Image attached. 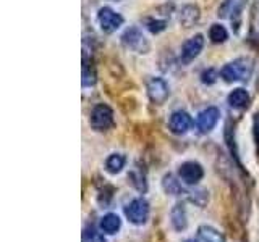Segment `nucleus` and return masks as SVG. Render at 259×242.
Masks as SVG:
<instances>
[{
	"label": "nucleus",
	"instance_id": "obj_1",
	"mask_svg": "<svg viewBox=\"0 0 259 242\" xmlns=\"http://www.w3.org/2000/svg\"><path fill=\"white\" fill-rule=\"evenodd\" d=\"M253 75V62L249 58H237L230 63H227L221 70V78L225 83H237L241 81L245 83Z\"/></svg>",
	"mask_w": 259,
	"mask_h": 242
},
{
	"label": "nucleus",
	"instance_id": "obj_2",
	"mask_svg": "<svg viewBox=\"0 0 259 242\" xmlns=\"http://www.w3.org/2000/svg\"><path fill=\"white\" fill-rule=\"evenodd\" d=\"M89 125L94 131H109V129L115 125L113 119V111L109 105L105 103H97L96 107L91 110V116H89Z\"/></svg>",
	"mask_w": 259,
	"mask_h": 242
},
{
	"label": "nucleus",
	"instance_id": "obj_3",
	"mask_svg": "<svg viewBox=\"0 0 259 242\" xmlns=\"http://www.w3.org/2000/svg\"><path fill=\"white\" fill-rule=\"evenodd\" d=\"M125 215H126L130 223H133L136 226H141V224H144L146 221H148V216H149V204L143 197L133 199L125 207Z\"/></svg>",
	"mask_w": 259,
	"mask_h": 242
},
{
	"label": "nucleus",
	"instance_id": "obj_4",
	"mask_svg": "<svg viewBox=\"0 0 259 242\" xmlns=\"http://www.w3.org/2000/svg\"><path fill=\"white\" fill-rule=\"evenodd\" d=\"M121 42H123L128 48H132L133 52L141 53V55L148 53L149 48H151L149 40L143 36V32L138 29L136 26L128 28L123 32V36H121Z\"/></svg>",
	"mask_w": 259,
	"mask_h": 242
},
{
	"label": "nucleus",
	"instance_id": "obj_5",
	"mask_svg": "<svg viewBox=\"0 0 259 242\" xmlns=\"http://www.w3.org/2000/svg\"><path fill=\"white\" fill-rule=\"evenodd\" d=\"M97 23H99L101 29L105 34H112V32H115L123 24V16L113 12L109 7H102L99 13H97Z\"/></svg>",
	"mask_w": 259,
	"mask_h": 242
},
{
	"label": "nucleus",
	"instance_id": "obj_6",
	"mask_svg": "<svg viewBox=\"0 0 259 242\" xmlns=\"http://www.w3.org/2000/svg\"><path fill=\"white\" fill-rule=\"evenodd\" d=\"M248 4V0H224V4L219 7V16L225 20H230L235 28L238 29L240 18H241V12L245 10V7Z\"/></svg>",
	"mask_w": 259,
	"mask_h": 242
},
{
	"label": "nucleus",
	"instance_id": "obj_7",
	"mask_svg": "<svg viewBox=\"0 0 259 242\" xmlns=\"http://www.w3.org/2000/svg\"><path fill=\"white\" fill-rule=\"evenodd\" d=\"M148 95L152 103H156V105L165 103V100L170 95L168 84L162 78H152L148 83Z\"/></svg>",
	"mask_w": 259,
	"mask_h": 242
},
{
	"label": "nucleus",
	"instance_id": "obj_8",
	"mask_svg": "<svg viewBox=\"0 0 259 242\" xmlns=\"http://www.w3.org/2000/svg\"><path fill=\"white\" fill-rule=\"evenodd\" d=\"M202 176H204V169L196 161H186V163L180 165V168H178V177L185 184H198L202 179Z\"/></svg>",
	"mask_w": 259,
	"mask_h": 242
},
{
	"label": "nucleus",
	"instance_id": "obj_9",
	"mask_svg": "<svg viewBox=\"0 0 259 242\" xmlns=\"http://www.w3.org/2000/svg\"><path fill=\"white\" fill-rule=\"evenodd\" d=\"M202 47H204V37L202 34H196L191 39H188L182 47V62L190 63L201 53Z\"/></svg>",
	"mask_w": 259,
	"mask_h": 242
},
{
	"label": "nucleus",
	"instance_id": "obj_10",
	"mask_svg": "<svg viewBox=\"0 0 259 242\" xmlns=\"http://www.w3.org/2000/svg\"><path fill=\"white\" fill-rule=\"evenodd\" d=\"M193 126V119L186 111H175L168 119V128L174 134H185Z\"/></svg>",
	"mask_w": 259,
	"mask_h": 242
},
{
	"label": "nucleus",
	"instance_id": "obj_11",
	"mask_svg": "<svg viewBox=\"0 0 259 242\" xmlns=\"http://www.w3.org/2000/svg\"><path fill=\"white\" fill-rule=\"evenodd\" d=\"M219 116H221V113H219L215 107H209L206 110H202L198 115V129L204 134L210 133L215 128Z\"/></svg>",
	"mask_w": 259,
	"mask_h": 242
},
{
	"label": "nucleus",
	"instance_id": "obj_12",
	"mask_svg": "<svg viewBox=\"0 0 259 242\" xmlns=\"http://www.w3.org/2000/svg\"><path fill=\"white\" fill-rule=\"evenodd\" d=\"M201 18V10L198 5L194 4H188V5H183L180 13H178V21L183 28H193Z\"/></svg>",
	"mask_w": 259,
	"mask_h": 242
},
{
	"label": "nucleus",
	"instance_id": "obj_13",
	"mask_svg": "<svg viewBox=\"0 0 259 242\" xmlns=\"http://www.w3.org/2000/svg\"><path fill=\"white\" fill-rule=\"evenodd\" d=\"M229 105L232 108L235 110H243V108H246L248 105H249V94L245 91V89H233V91L229 94Z\"/></svg>",
	"mask_w": 259,
	"mask_h": 242
},
{
	"label": "nucleus",
	"instance_id": "obj_14",
	"mask_svg": "<svg viewBox=\"0 0 259 242\" xmlns=\"http://www.w3.org/2000/svg\"><path fill=\"white\" fill-rule=\"evenodd\" d=\"M121 226V220L120 216L115 213H107L101 218V223H99V228L102 232L105 234H115Z\"/></svg>",
	"mask_w": 259,
	"mask_h": 242
},
{
	"label": "nucleus",
	"instance_id": "obj_15",
	"mask_svg": "<svg viewBox=\"0 0 259 242\" xmlns=\"http://www.w3.org/2000/svg\"><path fill=\"white\" fill-rule=\"evenodd\" d=\"M125 163H126L125 155H121V153H112V155L105 160V169H107L110 174H117L125 168Z\"/></svg>",
	"mask_w": 259,
	"mask_h": 242
},
{
	"label": "nucleus",
	"instance_id": "obj_16",
	"mask_svg": "<svg viewBox=\"0 0 259 242\" xmlns=\"http://www.w3.org/2000/svg\"><path fill=\"white\" fill-rule=\"evenodd\" d=\"M128 179L132 181V184L135 186V189H138L140 192H146L148 191V183H146V174L144 171L140 168V166H136L133 168L132 171H130L128 174Z\"/></svg>",
	"mask_w": 259,
	"mask_h": 242
},
{
	"label": "nucleus",
	"instance_id": "obj_17",
	"mask_svg": "<svg viewBox=\"0 0 259 242\" xmlns=\"http://www.w3.org/2000/svg\"><path fill=\"white\" fill-rule=\"evenodd\" d=\"M198 240L199 242H224L222 234L215 231L210 226H201L198 229Z\"/></svg>",
	"mask_w": 259,
	"mask_h": 242
},
{
	"label": "nucleus",
	"instance_id": "obj_18",
	"mask_svg": "<svg viewBox=\"0 0 259 242\" xmlns=\"http://www.w3.org/2000/svg\"><path fill=\"white\" fill-rule=\"evenodd\" d=\"M170 216H172V224L177 231H183L186 228V213H185V208L182 204L175 205Z\"/></svg>",
	"mask_w": 259,
	"mask_h": 242
},
{
	"label": "nucleus",
	"instance_id": "obj_19",
	"mask_svg": "<svg viewBox=\"0 0 259 242\" xmlns=\"http://www.w3.org/2000/svg\"><path fill=\"white\" fill-rule=\"evenodd\" d=\"M209 37L214 44H222L229 39V32H227L222 24H212L209 29Z\"/></svg>",
	"mask_w": 259,
	"mask_h": 242
},
{
	"label": "nucleus",
	"instance_id": "obj_20",
	"mask_svg": "<svg viewBox=\"0 0 259 242\" xmlns=\"http://www.w3.org/2000/svg\"><path fill=\"white\" fill-rule=\"evenodd\" d=\"M162 186H164L165 192L170 194V196H180V194L183 192L180 183L175 181V177L170 176V174L164 177V181H162Z\"/></svg>",
	"mask_w": 259,
	"mask_h": 242
},
{
	"label": "nucleus",
	"instance_id": "obj_21",
	"mask_svg": "<svg viewBox=\"0 0 259 242\" xmlns=\"http://www.w3.org/2000/svg\"><path fill=\"white\" fill-rule=\"evenodd\" d=\"M96 84V71L88 62H83V86L91 87Z\"/></svg>",
	"mask_w": 259,
	"mask_h": 242
},
{
	"label": "nucleus",
	"instance_id": "obj_22",
	"mask_svg": "<svg viewBox=\"0 0 259 242\" xmlns=\"http://www.w3.org/2000/svg\"><path fill=\"white\" fill-rule=\"evenodd\" d=\"M144 24L151 32H154V34H159V32H162L167 28V21L165 20H156V18H146Z\"/></svg>",
	"mask_w": 259,
	"mask_h": 242
},
{
	"label": "nucleus",
	"instance_id": "obj_23",
	"mask_svg": "<svg viewBox=\"0 0 259 242\" xmlns=\"http://www.w3.org/2000/svg\"><path fill=\"white\" fill-rule=\"evenodd\" d=\"M83 242H105L104 236L96 229H84L83 232Z\"/></svg>",
	"mask_w": 259,
	"mask_h": 242
},
{
	"label": "nucleus",
	"instance_id": "obj_24",
	"mask_svg": "<svg viewBox=\"0 0 259 242\" xmlns=\"http://www.w3.org/2000/svg\"><path fill=\"white\" fill-rule=\"evenodd\" d=\"M201 81L204 84H214L215 81H217V71L214 68H209L206 71H202V75H201Z\"/></svg>",
	"mask_w": 259,
	"mask_h": 242
},
{
	"label": "nucleus",
	"instance_id": "obj_25",
	"mask_svg": "<svg viewBox=\"0 0 259 242\" xmlns=\"http://www.w3.org/2000/svg\"><path fill=\"white\" fill-rule=\"evenodd\" d=\"M254 139H256L257 150H259V113H256V116H254Z\"/></svg>",
	"mask_w": 259,
	"mask_h": 242
},
{
	"label": "nucleus",
	"instance_id": "obj_26",
	"mask_svg": "<svg viewBox=\"0 0 259 242\" xmlns=\"http://www.w3.org/2000/svg\"><path fill=\"white\" fill-rule=\"evenodd\" d=\"M185 242H199V240H185Z\"/></svg>",
	"mask_w": 259,
	"mask_h": 242
}]
</instances>
